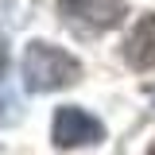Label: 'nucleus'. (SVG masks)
Here are the masks:
<instances>
[{
	"mask_svg": "<svg viewBox=\"0 0 155 155\" xmlns=\"http://www.w3.org/2000/svg\"><path fill=\"white\" fill-rule=\"evenodd\" d=\"M81 78V62L54 43H31L23 51V85L31 93H54Z\"/></svg>",
	"mask_w": 155,
	"mask_h": 155,
	"instance_id": "f257e3e1",
	"label": "nucleus"
},
{
	"mask_svg": "<svg viewBox=\"0 0 155 155\" xmlns=\"http://www.w3.org/2000/svg\"><path fill=\"white\" fill-rule=\"evenodd\" d=\"M58 16L66 27L81 35H101L120 27V19L128 16V4L124 0H58Z\"/></svg>",
	"mask_w": 155,
	"mask_h": 155,
	"instance_id": "f03ea898",
	"label": "nucleus"
},
{
	"mask_svg": "<svg viewBox=\"0 0 155 155\" xmlns=\"http://www.w3.org/2000/svg\"><path fill=\"white\" fill-rule=\"evenodd\" d=\"M51 140H54L58 151H70V147H89V143H101V140H105V124H101L93 113L78 109V105H62V109L54 113Z\"/></svg>",
	"mask_w": 155,
	"mask_h": 155,
	"instance_id": "7ed1b4c3",
	"label": "nucleus"
},
{
	"mask_svg": "<svg viewBox=\"0 0 155 155\" xmlns=\"http://www.w3.org/2000/svg\"><path fill=\"white\" fill-rule=\"evenodd\" d=\"M124 58L136 70H155V16H143L124 39Z\"/></svg>",
	"mask_w": 155,
	"mask_h": 155,
	"instance_id": "20e7f679",
	"label": "nucleus"
},
{
	"mask_svg": "<svg viewBox=\"0 0 155 155\" xmlns=\"http://www.w3.org/2000/svg\"><path fill=\"white\" fill-rule=\"evenodd\" d=\"M23 116V101H19L16 81L8 78V70H0V128H12Z\"/></svg>",
	"mask_w": 155,
	"mask_h": 155,
	"instance_id": "39448f33",
	"label": "nucleus"
},
{
	"mask_svg": "<svg viewBox=\"0 0 155 155\" xmlns=\"http://www.w3.org/2000/svg\"><path fill=\"white\" fill-rule=\"evenodd\" d=\"M4 62H8V54H4V39H0V70H4Z\"/></svg>",
	"mask_w": 155,
	"mask_h": 155,
	"instance_id": "423d86ee",
	"label": "nucleus"
},
{
	"mask_svg": "<svg viewBox=\"0 0 155 155\" xmlns=\"http://www.w3.org/2000/svg\"><path fill=\"white\" fill-rule=\"evenodd\" d=\"M147 155H155V143H151V147H147Z\"/></svg>",
	"mask_w": 155,
	"mask_h": 155,
	"instance_id": "0eeeda50",
	"label": "nucleus"
}]
</instances>
